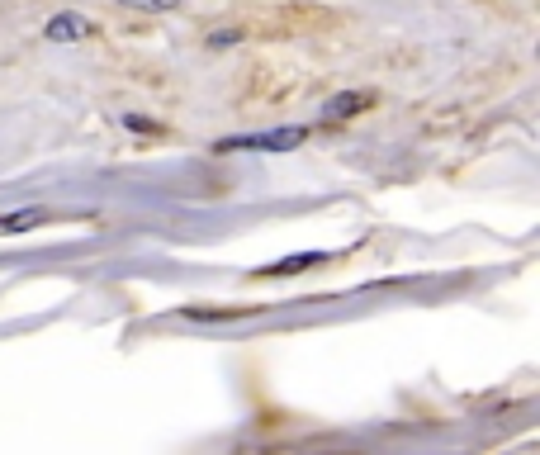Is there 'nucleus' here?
Instances as JSON below:
<instances>
[{
	"mask_svg": "<svg viewBox=\"0 0 540 455\" xmlns=\"http://www.w3.org/2000/svg\"><path fill=\"white\" fill-rule=\"evenodd\" d=\"M209 43H214V48H228V43H237V34H228V29H223V34H214Z\"/></svg>",
	"mask_w": 540,
	"mask_h": 455,
	"instance_id": "6e6552de",
	"label": "nucleus"
},
{
	"mask_svg": "<svg viewBox=\"0 0 540 455\" xmlns=\"http://www.w3.org/2000/svg\"><path fill=\"white\" fill-rule=\"evenodd\" d=\"M86 34H90V19L86 15H72V10H67V15H53V19H48V29H43L48 43H81Z\"/></svg>",
	"mask_w": 540,
	"mask_h": 455,
	"instance_id": "7ed1b4c3",
	"label": "nucleus"
},
{
	"mask_svg": "<svg viewBox=\"0 0 540 455\" xmlns=\"http://www.w3.org/2000/svg\"><path fill=\"white\" fill-rule=\"evenodd\" d=\"M114 5H128V10H176L185 0H114Z\"/></svg>",
	"mask_w": 540,
	"mask_h": 455,
	"instance_id": "423d86ee",
	"label": "nucleus"
},
{
	"mask_svg": "<svg viewBox=\"0 0 540 455\" xmlns=\"http://www.w3.org/2000/svg\"><path fill=\"white\" fill-rule=\"evenodd\" d=\"M308 128L289 124V128H261V133H233V138H218L214 152H294L304 147Z\"/></svg>",
	"mask_w": 540,
	"mask_h": 455,
	"instance_id": "f257e3e1",
	"label": "nucleus"
},
{
	"mask_svg": "<svg viewBox=\"0 0 540 455\" xmlns=\"http://www.w3.org/2000/svg\"><path fill=\"white\" fill-rule=\"evenodd\" d=\"M38 223H48V209H10V214H0V237L29 233Z\"/></svg>",
	"mask_w": 540,
	"mask_h": 455,
	"instance_id": "20e7f679",
	"label": "nucleus"
},
{
	"mask_svg": "<svg viewBox=\"0 0 540 455\" xmlns=\"http://www.w3.org/2000/svg\"><path fill=\"white\" fill-rule=\"evenodd\" d=\"M128 128H138V133H157V124H147V119H138V114H124Z\"/></svg>",
	"mask_w": 540,
	"mask_h": 455,
	"instance_id": "0eeeda50",
	"label": "nucleus"
},
{
	"mask_svg": "<svg viewBox=\"0 0 540 455\" xmlns=\"http://www.w3.org/2000/svg\"><path fill=\"white\" fill-rule=\"evenodd\" d=\"M375 105V91H342V95H332L323 105V119H332V124H342V119H351V114L360 110H370Z\"/></svg>",
	"mask_w": 540,
	"mask_h": 455,
	"instance_id": "f03ea898",
	"label": "nucleus"
},
{
	"mask_svg": "<svg viewBox=\"0 0 540 455\" xmlns=\"http://www.w3.org/2000/svg\"><path fill=\"white\" fill-rule=\"evenodd\" d=\"M327 256L323 252H299V256H285V261H270V266H261L256 275H299L308 271V266H323Z\"/></svg>",
	"mask_w": 540,
	"mask_h": 455,
	"instance_id": "39448f33",
	"label": "nucleus"
}]
</instances>
